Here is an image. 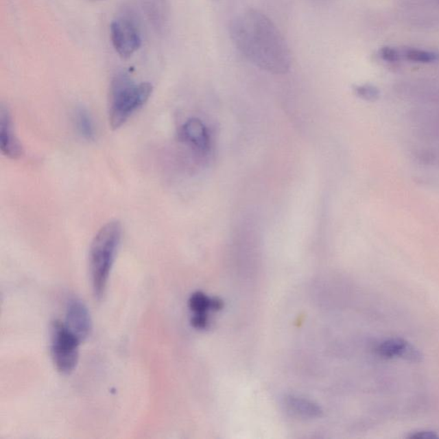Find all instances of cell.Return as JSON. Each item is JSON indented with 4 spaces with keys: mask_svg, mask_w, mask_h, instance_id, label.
Instances as JSON below:
<instances>
[{
    "mask_svg": "<svg viewBox=\"0 0 439 439\" xmlns=\"http://www.w3.org/2000/svg\"><path fill=\"white\" fill-rule=\"evenodd\" d=\"M229 34L236 49L256 67L274 75L289 71V47L265 14L254 9L238 14L230 23Z\"/></svg>",
    "mask_w": 439,
    "mask_h": 439,
    "instance_id": "1",
    "label": "cell"
},
{
    "mask_svg": "<svg viewBox=\"0 0 439 439\" xmlns=\"http://www.w3.org/2000/svg\"><path fill=\"white\" fill-rule=\"evenodd\" d=\"M119 221L106 223L96 233L89 250V273L96 298H102L108 286L110 274L122 239Z\"/></svg>",
    "mask_w": 439,
    "mask_h": 439,
    "instance_id": "2",
    "label": "cell"
},
{
    "mask_svg": "<svg viewBox=\"0 0 439 439\" xmlns=\"http://www.w3.org/2000/svg\"><path fill=\"white\" fill-rule=\"evenodd\" d=\"M153 92L150 82L137 84L128 74L117 75L110 86L109 122L112 129L122 126L145 105Z\"/></svg>",
    "mask_w": 439,
    "mask_h": 439,
    "instance_id": "3",
    "label": "cell"
},
{
    "mask_svg": "<svg viewBox=\"0 0 439 439\" xmlns=\"http://www.w3.org/2000/svg\"><path fill=\"white\" fill-rule=\"evenodd\" d=\"M80 339L67 328L64 322L54 321L51 324V355L56 369L62 374H70L79 359Z\"/></svg>",
    "mask_w": 439,
    "mask_h": 439,
    "instance_id": "4",
    "label": "cell"
},
{
    "mask_svg": "<svg viewBox=\"0 0 439 439\" xmlns=\"http://www.w3.org/2000/svg\"><path fill=\"white\" fill-rule=\"evenodd\" d=\"M110 38L120 57H132L142 46V36L137 24L129 17H119L110 25Z\"/></svg>",
    "mask_w": 439,
    "mask_h": 439,
    "instance_id": "5",
    "label": "cell"
},
{
    "mask_svg": "<svg viewBox=\"0 0 439 439\" xmlns=\"http://www.w3.org/2000/svg\"><path fill=\"white\" fill-rule=\"evenodd\" d=\"M178 139L199 156H207L211 150V137L200 119H190L183 123L178 130Z\"/></svg>",
    "mask_w": 439,
    "mask_h": 439,
    "instance_id": "6",
    "label": "cell"
},
{
    "mask_svg": "<svg viewBox=\"0 0 439 439\" xmlns=\"http://www.w3.org/2000/svg\"><path fill=\"white\" fill-rule=\"evenodd\" d=\"M64 324L80 339L81 342L84 341L91 335L92 331L91 313L84 302L79 298H71L68 302Z\"/></svg>",
    "mask_w": 439,
    "mask_h": 439,
    "instance_id": "7",
    "label": "cell"
},
{
    "mask_svg": "<svg viewBox=\"0 0 439 439\" xmlns=\"http://www.w3.org/2000/svg\"><path fill=\"white\" fill-rule=\"evenodd\" d=\"M0 147L6 157L19 159L23 153V146L17 139L8 108H0Z\"/></svg>",
    "mask_w": 439,
    "mask_h": 439,
    "instance_id": "8",
    "label": "cell"
},
{
    "mask_svg": "<svg viewBox=\"0 0 439 439\" xmlns=\"http://www.w3.org/2000/svg\"><path fill=\"white\" fill-rule=\"evenodd\" d=\"M377 355L384 359L399 357L411 362H420L422 355L420 351L410 342L401 338H391L380 343L377 348Z\"/></svg>",
    "mask_w": 439,
    "mask_h": 439,
    "instance_id": "9",
    "label": "cell"
},
{
    "mask_svg": "<svg viewBox=\"0 0 439 439\" xmlns=\"http://www.w3.org/2000/svg\"><path fill=\"white\" fill-rule=\"evenodd\" d=\"M287 410L292 413L304 418L320 417V407L312 401L297 396H288L285 400Z\"/></svg>",
    "mask_w": 439,
    "mask_h": 439,
    "instance_id": "10",
    "label": "cell"
},
{
    "mask_svg": "<svg viewBox=\"0 0 439 439\" xmlns=\"http://www.w3.org/2000/svg\"><path fill=\"white\" fill-rule=\"evenodd\" d=\"M75 123L78 132L84 139L93 141L95 139L94 122L89 112L84 108L77 109L75 113Z\"/></svg>",
    "mask_w": 439,
    "mask_h": 439,
    "instance_id": "11",
    "label": "cell"
},
{
    "mask_svg": "<svg viewBox=\"0 0 439 439\" xmlns=\"http://www.w3.org/2000/svg\"><path fill=\"white\" fill-rule=\"evenodd\" d=\"M403 60L414 63L429 64L439 60V54L435 51L420 49V48H404L401 49Z\"/></svg>",
    "mask_w": 439,
    "mask_h": 439,
    "instance_id": "12",
    "label": "cell"
},
{
    "mask_svg": "<svg viewBox=\"0 0 439 439\" xmlns=\"http://www.w3.org/2000/svg\"><path fill=\"white\" fill-rule=\"evenodd\" d=\"M211 298H209L202 292H197L191 295L189 300V307L194 314H207L208 310H211Z\"/></svg>",
    "mask_w": 439,
    "mask_h": 439,
    "instance_id": "13",
    "label": "cell"
},
{
    "mask_svg": "<svg viewBox=\"0 0 439 439\" xmlns=\"http://www.w3.org/2000/svg\"><path fill=\"white\" fill-rule=\"evenodd\" d=\"M379 56L388 63H397L403 60L401 49L393 47H383L379 51Z\"/></svg>",
    "mask_w": 439,
    "mask_h": 439,
    "instance_id": "14",
    "label": "cell"
},
{
    "mask_svg": "<svg viewBox=\"0 0 439 439\" xmlns=\"http://www.w3.org/2000/svg\"><path fill=\"white\" fill-rule=\"evenodd\" d=\"M355 92L359 98L366 99V101H375L379 95L377 88L370 84L356 86Z\"/></svg>",
    "mask_w": 439,
    "mask_h": 439,
    "instance_id": "15",
    "label": "cell"
},
{
    "mask_svg": "<svg viewBox=\"0 0 439 439\" xmlns=\"http://www.w3.org/2000/svg\"><path fill=\"white\" fill-rule=\"evenodd\" d=\"M191 324L195 329H205L209 324L207 314H194L191 318Z\"/></svg>",
    "mask_w": 439,
    "mask_h": 439,
    "instance_id": "16",
    "label": "cell"
},
{
    "mask_svg": "<svg viewBox=\"0 0 439 439\" xmlns=\"http://www.w3.org/2000/svg\"><path fill=\"white\" fill-rule=\"evenodd\" d=\"M408 438L414 439H436L438 438L439 436L436 434L435 431H420L414 432L413 434H411Z\"/></svg>",
    "mask_w": 439,
    "mask_h": 439,
    "instance_id": "17",
    "label": "cell"
},
{
    "mask_svg": "<svg viewBox=\"0 0 439 439\" xmlns=\"http://www.w3.org/2000/svg\"><path fill=\"white\" fill-rule=\"evenodd\" d=\"M211 310L221 311L223 308V302L219 298H211Z\"/></svg>",
    "mask_w": 439,
    "mask_h": 439,
    "instance_id": "18",
    "label": "cell"
},
{
    "mask_svg": "<svg viewBox=\"0 0 439 439\" xmlns=\"http://www.w3.org/2000/svg\"><path fill=\"white\" fill-rule=\"evenodd\" d=\"M215 1H220V0H215Z\"/></svg>",
    "mask_w": 439,
    "mask_h": 439,
    "instance_id": "19",
    "label": "cell"
},
{
    "mask_svg": "<svg viewBox=\"0 0 439 439\" xmlns=\"http://www.w3.org/2000/svg\"><path fill=\"white\" fill-rule=\"evenodd\" d=\"M322 1H324V0H322Z\"/></svg>",
    "mask_w": 439,
    "mask_h": 439,
    "instance_id": "20",
    "label": "cell"
}]
</instances>
